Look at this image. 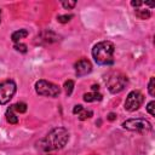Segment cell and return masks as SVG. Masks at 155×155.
I'll use <instances>...</instances> for the list:
<instances>
[{"label":"cell","instance_id":"21","mask_svg":"<svg viewBox=\"0 0 155 155\" xmlns=\"http://www.w3.org/2000/svg\"><path fill=\"white\" fill-rule=\"evenodd\" d=\"M131 5L133 7H136V8H139L140 6L144 5V1H131Z\"/></svg>","mask_w":155,"mask_h":155},{"label":"cell","instance_id":"10","mask_svg":"<svg viewBox=\"0 0 155 155\" xmlns=\"http://www.w3.org/2000/svg\"><path fill=\"white\" fill-rule=\"evenodd\" d=\"M28 34H29V33H28L27 29H19V30H16V31L12 33V35H11V40H12L15 44H17L21 39L28 36Z\"/></svg>","mask_w":155,"mask_h":155},{"label":"cell","instance_id":"1","mask_svg":"<svg viewBox=\"0 0 155 155\" xmlns=\"http://www.w3.org/2000/svg\"><path fill=\"white\" fill-rule=\"evenodd\" d=\"M69 140V132L64 127H56L51 130L41 140L40 148L44 151H53L62 149Z\"/></svg>","mask_w":155,"mask_h":155},{"label":"cell","instance_id":"12","mask_svg":"<svg viewBox=\"0 0 155 155\" xmlns=\"http://www.w3.org/2000/svg\"><path fill=\"white\" fill-rule=\"evenodd\" d=\"M6 120H7L10 124H13V125L18 122V117L16 116V114H15V110H13L12 105L6 110Z\"/></svg>","mask_w":155,"mask_h":155},{"label":"cell","instance_id":"7","mask_svg":"<svg viewBox=\"0 0 155 155\" xmlns=\"http://www.w3.org/2000/svg\"><path fill=\"white\" fill-rule=\"evenodd\" d=\"M144 102V96L140 91H131L127 97H126V101H125V109L127 111H134L137 110Z\"/></svg>","mask_w":155,"mask_h":155},{"label":"cell","instance_id":"17","mask_svg":"<svg viewBox=\"0 0 155 155\" xmlns=\"http://www.w3.org/2000/svg\"><path fill=\"white\" fill-rule=\"evenodd\" d=\"M147 111H148L151 116L155 115V102H154V101H151V102H149V103L147 104Z\"/></svg>","mask_w":155,"mask_h":155},{"label":"cell","instance_id":"4","mask_svg":"<svg viewBox=\"0 0 155 155\" xmlns=\"http://www.w3.org/2000/svg\"><path fill=\"white\" fill-rule=\"evenodd\" d=\"M122 127L133 132H147L151 130V124L145 119L137 117V119H128L124 121Z\"/></svg>","mask_w":155,"mask_h":155},{"label":"cell","instance_id":"16","mask_svg":"<svg viewBox=\"0 0 155 155\" xmlns=\"http://www.w3.org/2000/svg\"><path fill=\"white\" fill-rule=\"evenodd\" d=\"M148 92L150 96H155V79L154 78H150L149 80V85H148Z\"/></svg>","mask_w":155,"mask_h":155},{"label":"cell","instance_id":"11","mask_svg":"<svg viewBox=\"0 0 155 155\" xmlns=\"http://www.w3.org/2000/svg\"><path fill=\"white\" fill-rule=\"evenodd\" d=\"M102 99V94L98 93V91H92V92H88V93H85L84 94V101L85 102H96V101H101Z\"/></svg>","mask_w":155,"mask_h":155},{"label":"cell","instance_id":"22","mask_svg":"<svg viewBox=\"0 0 155 155\" xmlns=\"http://www.w3.org/2000/svg\"><path fill=\"white\" fill-rule=\"evenodd\" d=\"M108 119H109L110 121H113V120L115 119V114H113V113H110V114H109V116H108Z\"/></svg>","mask_w":155,"mask_h":155},{"label":"cell","instance_id":"23","mask_svg":"<svg viewBox=\"0 0 155 155\" xmlns=\"http://www.w3.org/2000/svg\"><path fill=\"white\" fill-rule=\"evenodd\" d=\"M0 13H1V10H0Z\"/></svg>","mask_w":155,"mask_h":155},{"label":"cell","instance_id":"2","mask_svg":"<svg viewBox=\"0 0 155 155\" xmlns=\"http://www.w3.org/2000/svg\"><path fill=\"white\" fill-rule=\"evenodd\" d=\"M115 46L110 41H101L92 48V57L99 65H110L114 63Z\"/></svg>","mask_w":155,"mask_h":155},{"label":"cell","instance_id":"24","mask_svg":"<svg viewBox=\"0 0 155 155\" xmlns=\"http://www.w3.org/2000/svg\"><path fill=\"white\" fill-rule=\"evenodd\" d=\"M0 22H1V19H0Z\"/></svg>","mask_w":155,"mask_h":155},{"label":"cell","instance_id":"8","mask_svg":"<svg viewBox=\"0 0 155 155\" xmlns=\"http://www.w3.org/2000/svg\"><path fill=\"white\" fill-rule=\"evenodd\" d=\"M74 68H75V73H76L78 76H84V75H87V74H90L92 71V64L86 58L79 59L74 64Z\"/></svg>","mask_w":155,"mask_h":155},{"label":"cell","instance_id":"18","mask_svg":"<svg viewBox=\"0 0 155 155\" xmlns=\"http://www.w3.org/2000/svg\"><path fill=\"white\" fill-rule=\"evenodd\" d=\"M70 18H73L71 15H62V16H58V17H57V21H58L59 23H67V22L70 21Z\"/></svg>","mask_w":155,"mask_h":155},{"label":"cell","instance_id":"5","mask_svg":"<svg viewBox=\"0 0 155 155\" xmlns=\"http://www.w3.org/2000/svg\"><path fill=\"white\" fill-rule=\"evenodd\" d=\"M127 82H128L127 76L124 75V74L117 73V74H114L113 76L109 78V80L107 82V87H108V90H109L110 93L116 94V93L121 92L126 87Z\"/></svg>","mask_w":155,"mask_h":155},{"label":"cell","instance_id":"6","mask_svg":"<svg viewBox=\"0 0 155 155\" xmlns=\"http://www.w3.org/2000/svg\"><path fill=\"white\" fill-rule=\"evenodd\" d=\"M16 84L13 80H6L0 84V104H7L16 93Z\"/></svg>","mask_w":155,"mask_h":155},{"label":"cell","instance_id":"9","mask_svg":"<svg viewBox=\"0 0 155 155\" xmlns=\"http://www.w3.org/2000/svg\"><path fill=\"white\" fill-rule=\"evenodd\" d=\"M73 113H74L75 115H78V119H79V120H81V121L87 120V119H90V117L92 116V111H91V110L85 109V108H84L82 105H80V104L74 107Z\"/></svg>","mask_w":155,"mask_h":155},{"label":"cell","instance_id":"20","mask_svg":"<svg viewBox=\"0 0 155 155\" xmlns=\"http://www.w3.org/2000/svg\"><path fill=\"white\" fill-rule=\"evenodd\" d=\"M15 48L17 50V51H19V52H27V46L24 45V44H15Z\"/></svg>","mask_w":155,"mask_h":155},{"label":"cell","instance_id":"15","mask_svg":"<svg viewBox=\"0 0 155 155\" xmlns=\"http://www.w3.org/2000/svg\"><path fill=\"white\" fill-rule=\"evenodd\" d=\"M63 87H64V91H65L67 96H70L73 93V90H74V81L73 80H67L64 82Z\"/></svg>","mask_w":155,"mask_h":155},{"label":"cell","instance_id":"19","mask_svg":"<svg viewBox=\"0 0 155 155\" xmlns=\"http://www.w3.org/2000/svg\"><path fill=\"white\" fill-rule=\"evenodd\" d=\"M76 5V1H63L62 2V6L64 7V8H73L74 6Z\"/></svg>","mask_w":155,"mask_h":155},{"label":"cell","instance_id":"14","mask_svg":"<svg viewBox=\"0 0 155 155\" xmlns=\"http://www.w3.org/2000/svg\"><path fill=\"white\" fill-rule=\"evenodd\" d=\"M12 108H13L15 111H17L19 114H23V113L27 111V104L23 103V102H18L16 104H12Z\"/></svg>","mask_w":155,"mask_h":155},{"label":"cell","instance_id":"13","mask_svg":"<svg viewBox=\"0 0 155 155\" xmlns=\"http://www.w3.org/2000/svg\"><path fill=\"white\" fill-rule=\"evenodd\" d=\"M134 13H136V16H137L138 18H140V19H148V18L151 16L150 11L147 10V8H145V10H144V8H136Z\"/></svg>","mask_w":155,"mask_h":155},{"label":"cell","instance_id":"3","mask_svg":"<svg viewBox=\"0 0 155 155\" xmlns=\"http://www.w3.org/2000/svg\"><path fill=\"white\" fill-rule=\"evenodd\" d=\"M35 91L38 94L46 96V97H57L61 93V88L47 80H39L35 82Z\"/></svg>","mask_w":155,"mask_h":155}]
</instances>
